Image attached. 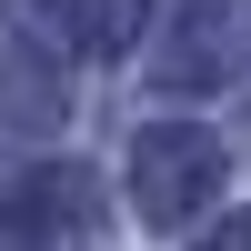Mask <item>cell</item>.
Segmentation results:
<instances>
[{"label":"cell","instance_id":"cell-1","mask_svg":"<svg viewBox=\"0 0 251 251\" xmlns=\"http://www.w3.org/2000/svg\"><path fill=\"white\" fill-rule=\"evenodd\" d=\"M221 181H231V151H221L211 131H191V121H161V131L131 141V201H141V221H191V211H211Z\"/></svg>","mask_w":251,"mask_h":251},{"label":"cell","instance_id":"cell-2","mask_svg":"<svg viewBox=\"0 0 251 251\" xmlns=\"http://www.w3.org/2000/svg\"><path fill=\"white\" fill-rule=\"evenodd\" d=\"M10 231H20V251H71L91 231V181L80 171H30L10 191Z\"/></svg>","mask_w":251,"mask_h":251},{"label":"cell","instance_id":"cell-3","mask_svg":"<svg viewBox=\"0 0 251 251\" xmlns=\"http://www.w3.org/2000/svg\"><path fill=\"white\" fill-rule=\"evenodd\" d=\"M141 20H151V0H71V50H131Z\"/></svg>","mask_w":251,"mask_h":251},{"label":"cell","instance_id":"cell-4","mask_svg":"<svg viewBox=\"0 0 251 251\" xmlns=\"http://www.w3.org/2000/svg\"><path fill=\"white\" fill-rule=\"evenodd\" d=\"M0 121H60V80L50 71H30V60H10V71H0Z\"/></svg>","mask_w":251,"mask_h":251},{"label":"cell","instance_id":"cell-5","mask_svg":"<svg viewBox=\"0 0 251 251\" xmlns=\"http://www.w3.org/2000/svg\"><path fill=\"white\" fill-rule=\"evenodd\" d=\"M201 251H251V211H231V221H211V231H201Z\"/></svg>","mask_w":251,"mask_h":251}]
</instances>
